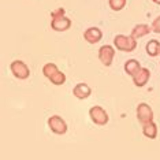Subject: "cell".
I'll return each instance as SVG.
<instances>
[{
  "label": "cell",
  "mask_w": 160,
  "mask_h": 160,
  "mask_svg": "<svg viewBox=\"0 0 160 160\" xmlns=\"http://www.w3.org/2000/svg\"><path fill=\"white\" fill-rule=\"evenodd\" d=\"M51 28L56 32H66L71 28V19H68L67 17H64L63 8H58L56 11L52 12Z\"/></svg>",
  "instance_id": "6da1fadb"
},
{
  "label": "cell",
  "mask_w": 160,
  "mask_h": 160,
  "mask_svg": "<svg viewBox=\"0 0 160 160\" xmlns=\"http://www.w3.org/2000/svg\"><path fill=\"white\" fill-rule=\"evenodd\" d=\"M114 45L116 49L122 51V52H133L137 48V41L132 34L130 36L118 34L114 38Z\"/></svg>",
  "instance_id": "7a4b0ae2"
},
{
  "label": "cell",
  "mask_w": 160,
  "mask_h": 160,
  "mask_svg": "<svg viewBox=\"0 0 160 160\" xmlns=\"http://www.w3.org/2000/svg\"><path fill=\"white\" fill-rule=\"evenodd\" d=\"M89 116L92 119V122L97 126H104L107 125L110 118H108V114L105 112V110L100 105H94L89 110Z\"/></svg>",
  "instance_id": "3957f363"
},
{
  "label": "cell",
  "mask_w": 160,
  "mask_h": 160,
  "mask_svg": "<svg viewBox=\"0 0 160 160\" xmlns=\"http://www.w3.org/2000/svg\"><path fill=\"white\" fill-rule=\"evenodd\" d=\"M10 68H11V72L14 74V77L18 79H26L30 75V70H29L28 64L22 60H14L10 64Z\"/></svg>",
  "instance_id": "277c9868"
},
{
  "label": "cell",
  "mask_w": 160,
  "mask_h": 160,
  "mask_svg": "<svg viewBox=\"0 0 160 160\" xmlns=\"http://www.w3.org/2000/svg\"><path fill=\"white\" fill-rule=\"evenodd\" d=\"M48 126L51 129V132L58 134V136H62L67 132V123L64 122L63 118H60L59 115H52L48 119Z\"/></svg>",
  "instance_id": "5b68a950"
},
{
  "label": "cell",
  "mask_w": 160,
  "mask_h": 160,
  "mask_svg": "<svg viewBox=\"0 0 160 160\" xmlns=\"http://www.w3.org/2000/svg\"><path fill=\"white\" fill-rule=\"evenodd\" d=\"M137 118L141 125L149 123L153 121V111L147 103H140L137 105Z\"/></svg>",
  "instance_id": "8992f818"
},
{
  "label": "cell",
  "mask_w": 160,
  "mask_h": 160,
  "mask_svg": "<svg viewBox=\"0 0 160 160\" xmlns=\"http://www.w3.org/2000/svg\"><path fill=\"white\" fill-rule=\"evenodd\" d=\"M114 56H115V49L112 48L111 45H103L99 49V60L104 66H107V67L111 66L112 60H114Z\"/></svg>",
  "instance_id": "52a82bcc"
},
{
  "label": "cell",
  "mask_w": 160,
  "mask_h": 160,
  "mask_svg": "<svg viewBox=\"0 0 160 160\" xmlns=\"http://www.w3.org/2000/svg\"><path fill=\"white\" fill-rule=\"evenodd\" d=\"M149 78H151V71H149L147 67H141L140 70L133 75V82L138 88H142V86H145L148 83Z\"/></svg>",
  "instance_id": "ba28073f"
},
{
  "label": "cell",
  "mask_w": 160,
  "mask_h": 160,
  "mask_svg": "<svg viewBox=\"0 0 160 160\" xmlns=\"http://www.w3.org/2000/svg\"><path fill=\"white\" fill-rule=\"evenodd\" d=\"M83 38H85L89 44H96V42H99L100 40L103 38V32L96 26L89 28V29H86L85 33H83Z\"/></svg>",
  "instance_id": "9c48e42d"
},
{
  "label": "cell",
  "mask_w": 160,
  "mask_h": 160,
  "mask_svg": "<svg viewBox=\"0 0 160 160\" xmlns=\"http://www.w3.org/2000/svg\"><path fill=\"white\" fill-rule=\"evenodd\" d=\"M72 93H74V96L77 97V99L85 100L92 94V89H90V86L88 83L81 82V83H78V85H75V88L72 89Z\"/></svg>",
  "instance_id": "30bf717a"
},
{
  "label": "cell",
  "mask_w": 160,
  "mask_h": 160,
  "mask_svg": "<svg viewBox=\"0 0 160 160\" xmlns=\"http://www.w3.org/2000/svg\"><path fill=\"white\" fill-rule=\"evenodd\" d=\"M151 32H152L151 26H148V25H145V23H140V25H136V26L133 28L132 36L137 40V38H141V37H144V36L149 34Z\"/></svg>",
  "instance_id": "8fae6325"
},
{
  "label": "cell",
  "mask_w": 160,
  "mask_h": 160,
  "mask_svg": "<svg viewBox=\"0 0 160 160\" xmlns=\"http://www.w3.org/2000/svg\"><path fill=\"white\" fill-rule=\"evenodd\" d=\"M142 133H144V136L147 138L155 140V138L158 137V126H156V123L152 121L149 123H145V125H142Z\"/></svg>",
  "instance_id": "7c38bea8"
},
{
  "label": "cell",
  "mask_w": 160,
  "mask_h": 160,
  "mask_svg": "<svg viewBox=\"0 0 160 160\" xmlns=\"http://www.w3.org/2000/svg\"><path fill=\"white\" fill-rule=\"evenodd\" d=\"M140 68H141V64H140V62L136 60V59H129L125 63V71L129 75H132V77L140 70Z\"/></svg>",
  "instance_id": "4fadbf2b"
},
{
  "label": "cell",
  "mask_w": 160,
  "mask_h": 160,
  "mask_svg": "<svg viewBox=\"0 0 160 160\" xmlns=\"http://www.w3.org/2000/svg\"><path fill=\"white\" fill-rule=\"evenodd\" d=\"M145 49H147V53L149 56H152V58L158 56L160 53V42L158 40H151L147 44V47H145Z\"/></svg>",
  "instance_id": "5bb4252c"
},
{
  "label": "cell",
  "mask_w": 160,
  "mask_h": 160,
  "mask_svg": "<svg viewBox=\"0 0 160 160\" xmlns=\"http://www.w3.org/2000/svg\"><path fill=\"white\" fill-rule=\"evenodd\" d=\"M48 79L53 83V85H58V86H59V85H63V83L66 82V74L58 70V71L55 72V74H52Z\"/></svg>",
  "instance_id": "9a60e30c"
},
{
  "label": "cell",
  "mask_w": 160,
  "mask_h": 160,
  "mask_svg": "<svg viewBox=\"0 0 160 160\" xmlns=\"http://www.w3.org/2000/svg\"><path fill=\"white\" fill-rule=\"evenodd\" d=\"M58 70H59V68H58L55 63H47V64H44V67H42V74H44V77L49 78L51 75L55 74Z\"/></svg>",
  "instance_id": "2e32d148"
},
{
  "label": "cell",
  "mask_w": 160,
  "mask_h": 160,
  "mask_svg": "<svg viewBox=\"0 0 160 160\" xmlns=\"http://www.w3.org/2000/svg\"><path fill=\"white\" fill-rule=\"evenodd\" d=\"M126 2L127 0H108V6L114 11H121V10L125 8Z\"/></svg>",
  "instance_id": "e0dca14e"
},
{
  "label": "cell",
  "mask_w": 160,
  "mask_h": 160,
  "mask_svg": "<svg viewBox=\"0 0 160 160\" xmlns=\"http://www.w3.org/2000/svg\"><path fill=\"white\" fill-rule=\"evenodd\" d=\"M152 32H155V33H159L160 34V17H158L156 19L152 22Z\"/></svg>",
  "instance_id": "ac0fdd59"
},
{
  "label": "cell",
  "mask_w": 160,
  "mask_h": 160,
  "mask_svg": "<svg viewBox=\"0 0 160 160\" xmlns=\"http://www.w3.org/2000/svg\"><path fill=\"white\" fill-rule=\"evenodd\" d=\"M153 3H156V4H160V0H152Z\"/></svg>",
  "instance_id": "d6986e66"
},
{
  "label": "cell",
  "mask_w": 160,
  "mask_h": 160,
  "mask_svg": "<svg viewBox=\"0 0 160 160\" xmlns=\"http://www.w3.org/2000/svg\"><path fill=\"white\" fill-rule=\"evenodd\" d=\"M159 55H160V53H159Z\"/></svg>",
  "instance_id": "ffe728a7"
}]
</instances>
